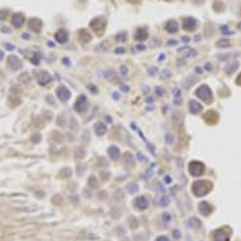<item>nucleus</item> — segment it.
<instances>
[{
	"label": "nucleus",
	"instance_id": "38",
	"mask_svg": "<svg viewBox=\"0 0 241 241\" xmlns=\"http://www.w3.org/2000/svg\"><path fill=\"white\" fill-rule=\"evenodd\" d=\"M121 88H123V91H129V87L126 86V85H121Z\"/></svg>",
	"mask_w": 241,
	"mask_h": 241
},
{
	"label": "nucleus",
	"instance_id": "33",
	"mask_svg": "<svg viewBox=\"0 0 241 241\" xmlns=\"http://www.w3.org/2000/svg\"><path fill=\"white\" fill-rule=\"evenodd\" d=\"M136 157H138V159L140 160V162H145V160H147V158H145L141 153H138V155H136Z\"/></svg>",
	"mask_w": 241,
	"mask_h": 241
},
{
	"label": "nucleus",
	"instance_id": "40",
	"mask_svg": "<svg viewBox=\"0 0 241 241\" xmlns=\"http://www.w3.org/2000/svg\"><path fill=\"white\" fill-rule=\"evenodd\" d=\"M115 52H116V53H124V48H118V49L115 50Z\"/></svg>",
	"mask_w": 241,
	"mask_h": 241
},
{
	"label": "nucleus",
	"instance_id": "30",
	"mask_svg": "<svg viewBox=\"0 0 241 241\" xmlns=\"http://www.w3.org/2000/svg\"><path fill=\"white\" fill-rule=\"evenodd\" d=\"M69 174H71V170H69L68 168H65L63 170H61L59 176H61V177H67V176H69Z\"/></svg>",
	"mask_w": 241,
	"mask_h": 241
},
{
	"label": "nucleus",
	"instance_id": "7",
	"mask_svg": "<svg viewBox=\"0 0 241 241\" xmlns=\"http://www.w3.org/2000/svg\"><path fill=\"white\" fill-rule=\"evenodd\" d=\"M50 81H52V77H50V75L48 73V72L42 71V72L38 73V82H39V85L43 86V85H47Z\"/></svg>",
	"mask_w": 241,
	"mask_h": 241
},
{
	"label": "nucleus",
	"instance_id": "5",
	"mask_svg": "<svg viewBox=\"0 0 241 241\" xmlns=\"http://www.w3.org/2000/svg\"><path fill=\"white\" fill-rule=\"evenodd\" d=\"M148 205H149V202L147 201V198H145L144 196H139L138 198L134 199V207L138 208V210H140V211L147 210Z\"/></svg>",
	"mask_w": 241,
	"mask_h": 241
},
{
	"label": "nucleus",
	"instance_id": "1",
	"mask_svg": "<svg viewBox=\"0 0 241 241\" xmlns=\"http://www.w3.org/2000/svg\"><path fill=\"white\" fill-rule=\"evenodd\" d=\"M211 183L206 182V180H196L192 186V191L197 197L205 196L206 193H208V191L211 189Z\"/></svg>",
	"mask_w": 241,
	"mask_h": 241
},
{
	"label": "nucleus",
	"instance_id": "46",
	"mask_svg": "<svg viewBox=\"0 0 241 241\" xmlns=\"http://www.w3.org/2000/svg\"><path fill=\"white\" fill-rule=\"evenodd\" d=\"M3 57H4V55H3V52H1V50H0V61H1V59H3Z\"/></svg>",
	"mask_w": 241,
	"mask_h": 241
},
{
	"label": "nucleus",
	"instance_id": "31",
	"mask_svg": "<svg viewBox=\"0 0 241 241\" xmlns=\"http://www.w3.org/2000/svg\"><path fill=\"white\" fill-rule=\"evenodd\" d=\"M120 72H121L123 76H126V75H128V67H126V66H121V68H120Z\"/></svg>",
	"mask_w": 241,
	"mask_h": 241
},
{
	"label": "nucleus",
	"instance_id": "35",
	"mask_svg": "<svg viewBox=\"0 0 241 241\" xmlns=\"http://www.w3.org/2000/svg\"><path fill=\"white\" fill-rule=\"evenodd\" d=\"M157 241H169V239H168L167 236H159L157 239Z\"/></svg>",
	"mask_w": 241,
	"mask_h": 241
},
{
	"label": "nucleus",
	"instance_id": "13",
	"mask_svg": "<svg viewBox=\"0 0 241 241\" xmlns=\"http://www.w3.org/2000/svg\"><path fill=\"white\" fill-rule=\"evenodd\" d=\"M196 25H197V23H196V20L193 18H187L184 23H183V27H184L186 30H193L196 28Z\"/></svg>",
	"mask_w": 241,
	"mask_h": 241
},
{
	"label": "nucleus",
	"instance_id": "39",
	"mask_svg": "<svg viewBox=\"0 0 241 241\" xmlns=\"http://www.w3.org/2000/svg\"><path fill=\"white\" fill-rule=\"evenodd\" d=\"M88 87H90V88H92V91H94L95 94H97V90H96V87H95V86H91V85H88Z\"/></svg>",
	"mask_w": 241,
	"mask_h": 241
},
{
	"label": "nucleus",
	"instance_id": "24",
	"mask_svg": "<svg viewBox=\"0 0 241 241\" xmlns=\"http://www.w3.org/2000/svg\"><path fill=\"white\" fill-rule=\"evenodd\" d=\"M230 46H231V42L227 40V39H222V40H218L217 42V47H222V48H225V47H230Z\"/></svg>",
	"mask_w": 241,
	"mask_h": 241
},
{
	"label": "nucleus",
	"instance_id": "47",
	"mask_svg": "<svg viewBox=\"0 0 241 241\" xmlns=\"http://www.w3.org/2000/svg\"><path fill=\"white\" fill-rule=\"evenodd\" d=\"M147 101H148V102H153V99H150V97H149V99H147Z\"/></svg>",
	"mask_w": 241,
	"mask_h": 241
},
{
	"label": "nucleus",
	"instance_id": "25",
	"mask_svg": "<svg viewBox=\"0 0 241 241\" xmlns=\"http://www.w3.org/2000/svg\"><path fill=\"white\" fill-rule=\"evenodd\" d=\"M88 184L91 187H94V188H96L97 186H99V183L96 182V178L95 177H90V179H88Z\"/></svg>",
	"mask_w": 241,
	"mask_h": 241
},
{
	"label": "nucleus",
	"instance_id": "2",
	"mask_svg": "<svg viewBox=\"0 0 241 241\" xmlns=\"http://www.w3.org/2000/svg\"><path fill=\"white\" fill-rule=\"evenodd\" d=\"M188 169H189V173H191V176H193V177H199L202 173L205 172V166L201 163V162L193 160V162H191V163H189Z\"/></svg>",
	"mask_w": 241,
	"mask_h": 241
},
{
	"label": "nucleus",
	"instance_id": "32",
	"mask_svg": "<svg viewBox=\"0 0 241 241\" xmlns=\"http://www.w3.org/2000/svg\"><path fill=\"white\" fill-rule=\"evenodd\" d=\"M155 92H157V96H163V94H164V91H163V88H160V87H157L155 88Z\"/></svg>",
	"mask_w": 241,
	"mask_h": 241
},
{
	"label": "nucleus",
	"instance_id": "45",
	"mask_svg": "<svg viewBox=\"0 0 241 241\" xmlns=\"http://www.w3.org/2000/svg\"><path fill=\"white\" fill-rule=\"evenodd\" d=\"M164 57H166L164 55H160V56H159V61H163V59H164Z\"/></svg>",
	"mask_w": 241,
	"mask_h": 241
},
{
	"label": "nucleus",
	"instance_id": "19",
	"mask_svg": "<svg viewBox=\"0 0 241 241\" xmlns=\"http://www.w3.org/2000/svg\"><path fill=\"white\" fill-rule=\"evenodd\" d=\"M166 29L168 32H170V33H176L177 30H178V24H177V22H169V23L167 24V27H166Z\"/></svg>",
	"mask_w": 241,
	"mask_h": 241
},
{
	"label": "nucleus",
	"instance_id": "4",
	"mask_svg": "<svg viewBox=\"0 0 241 241\" xmlns=\"http://www.w3.org/2000/svg\"><path fill=\"white\" fill-rule=\"evenodd\" d=\"M87 106H88V104H87L86 96H85V95L78 96V99H77V101H76V104H75V110H76V111L85 112L87 110Z\"/></svg>",
	"mask_w": 241,
	"mask_h": 241
},
{
	"label": "nucleus",
	"instance_id": "22",
	"mask_svg": "<svg viewBox=\"0 0 241 241\" xmlns=\"http://www.w3.org/2000/svg\"><path fill=\"white\" fill-rule=\"evenodd\" d=\"M126 189H128L130 193H136L139 191V186L136 184V183H129V184L126 186Z\"/></svg>",
	"mask_w": 241,
	"mask_h": 241
},
{
	"label": "nucleus",
	"instance_id": "9",
	"mask_svg": "<svg viewBox=\"0 0 241 241\" xmlns=\"http://www.w3.org/2000/svg\"><path fill=\"white\" fill-rule=\"evenodd\" d=\"M213 240L215 241H229V235L225 234L222 230H216L213 234Z\"/></svg>",
	"mask_w": 241,
	"mask_h": 241
},
{
	"label": "nucleus",
	"instance_id": "11",
	"mask_svg": "<svg viewBox=\"0 0 241 241\" xmlns=\"http://www.w3.org/2000/svg\"><path fill=\"white\" fill-rule=\"evenodd\" d=\"M107 153H109L110 158L114 159V160L119 159V157H120V150H119V148L116 147V145H111V147L109 148V150H107Z\"/></svg>",
	"mask_w": 241,
	"mask_h": 241
},
{
	"label": "nucleus",
	"instance_id": "36",
	"mask_svg": "<svg viewBox=\"0 0 241 241\" xmlns=\"http://www.w3.org/2000/svg\"><path fill=\"white\" fill-rule=\"evenodd\" d=\"M5 47H6V48H8L9 50H13V49H14V46H10V44H5Z\"/></svg>",
	"mask_w": 241,
	"mask_h": 241
},
{
	"label": "nucleus",
	"instance_id": "16",
	"mask_svg": "<svg viewBox=\"0 0 241 241\" xmlns=\"http://www.w3.org/2000/svg\"><path fill=\"white\" fill-rule=\"evenodd\" d=\"M56 39L58 40L59 43H65V42H67V39H68V33L66 30H63L61 29L58 32V33L56 34Z\"/></svg>",
	"mask_w": 241,
	"mask_h": 241
},
{
	"label": "nucleus",
	"instance_id": "23",
	"mask_svg": "<svg viewBox=\"0 0 241 241\" xmlns=\"http://www.w3.org/2000/svg\"><path fill=\"white\" fill-rule=\"evenodd\" d=\"M147 37H148V33H147V32H145L144 29H143V30H139L138 33H136V36H135V38H136L138 40H145V39H147Z\"/></svg>",
	"mask_w": 241,
	"mask_h": 241
},
{
	"label": "nucleus",
	"instance_id": "42",
	"mask_svg": "<svg viewBox=\"0 0 241 241\" xmlns=\"http://www.w3.org/2000/svg\"><path fill=\"white\" fill-rule=\"evenodd\" d=\"M206 68H208V71H211V69H212V66L210 65V63H207V65H206Z\"/></svg>",
	"mask_w": 241,
	"mask_h": 241
},
{
	"label": "nucleus",
	"instance_id": "34",
	"mask_svg": "<svg viewBox=\"0 0 241 241\" xmlns=\"http://www.w3.org/2000/svg\"><path fill=\"white\" fill-rule=\"evenodd\" d=\"M148 73L150 75V76H155V75H157V69H155V68H150L148 71Z\"/></svg>",
	"mask_w": 241,
	"mask_h": 241
},
{
	"label": "nucleus",
	"instance_id": "20",
	"mask_svg": "<svg viewBox=\"0 0 241 241\" xmlns=\"http://www.w3.org/2000/svg\"><path fill=\"white\" fill-rule=\"evenodd\" d=\"M187 225H188V227H192V229H197V227L201 226V222L198 221V218L192 217V218H189V220H188Z\"/></svg>",
	"mask_w": 241,
	"mask_h": 241
},
{
	"label": "nucleus",
	"instance_id": "14",
	"mask_svg": "<svg viewBox=\"0 0 241 241\" xmlns=\"http://www.w3.org/2000/svg\"><path fill=\"white\" fill-rule=\"evenodd\" d=\"M189 110H191V112H193V114H197L202 110V105L199 102H197V101L191 100L189 101Z\"/></svg>",
	"mask_w": 241,
	"mask_h": 241
},
{
	"label": "nucleus",
	"instance_id": "48",
	"mask_svg": "<svg viewBox=\"0 0 241 241\" xmlns=\"http://www.w3.org/2000/svg\"><path fill=\"white\" fill-rule=\"evenodd\" d=\"M237 27H239V28H241V23H240V24H239V25H237Z\"/></svg>",
	"mask_w": 241,
	"mask_h": 241
},
{
	"label": "nucleus",
	"instance_id": "15",
	"mask_svg": "<svg viewBox=\"0 0 241 241\" xmlns=\"http://www.w3.org/2000/svg\"><path fill=\"white\" fill-rule=\"evenodd\" d=\"M106 130H107V128L104 123H97L96 125H95V133H96V135H99V136L105 134Z\"/></svg>",
	"mask_w": 241,
	"mask_h": 241
},
{
	"label": "nucleus",
	"instance_id": "29",
	"mask_svg": "<svg viewBox=\"0 0 241 241\" xmlns=\"http://www.w3.org/2000/svg\"><path fill=\"white\" fill-rule=\"evenodd\" d=\"M166 141H167V144H172V143L174 141V136L170 134V133L166 135Z\"/></svg>",
	"mask_w": 241,
	"mask_h": 241
},
{
	"label": "nucleus",
	"instance_id": "28",
	"mask_svg": "<svg viewBox=\"0 0 241 241\" xmlns=\"http://www.w3.org/2000/svg\"><path fill=\"white\" fill-rule=\"evenodd\" d=\"M169 76H172V72L169 69H163L162 71V78H168Z\"/></svg>",
	"mask_w": 241,
	"mask_h": 241
},
{
	"label": "nucleus",
	"instance_id": "18",
	"mask_svg": "<svg viewBox=\"0 0 241 241\" xmlns=\"http://www.w3.org/2000/svg\"><path fill=\"white\" fill-rule=\"evenodd\" d=\"M237 67H239V62L234 61V62H231L230 65H227L226 67H225V71H226V73L230 75V73H232V72H235Z\"/></svg>",
	"mask_w": 241,
	"mask_h": 241
},
{
	"label": "nucleus",
	"instance_id": "26",
	"mask_svg": "<svg viewBox=\"0 0 241 241\" xmlns=\"http://www.w3.org/2000/svg\"><path fill=\"white\" fill-rule=\"evenodd\" d=\"M159 205H160V206H163V207H164V206H167V205H169V198H168L167 196H164V197H162V198H160V202H159Z\"/></svg>",
	"mask_w": 241,
	"mask_h": 241
},
{
	"label": "nucleus",
	"instance_id": "6",
	"mask_svg": "<svg viewBox=\"0 0 241 241\" xmlns=\"http://www.w3.org/2000/svg\"><path fill=\"white\" fill-rule=\"evenodd\" d=\"M57 96H58L59 100L67 101L69 97H71V92H69V90H67L65 86H59L57 88Z\"/></svg>",
	"mask_w": 241,
	"mask_h": 241
},
{
	"label": "nucleus",
	"instance_id": "10",
	"mask_svg": "<svg viewBox=\"0 0 241 241\" xmlns=\"http://www.w3.org/2000/svg\"><path fill=\"white\" fill-rule=\"evenodd\" d=\"M212 211V207H211V205L208 203V202H206V201H202L201 203H199V212H201L202 215H205V216H207L208 213Z\"/></svg>",
	"mask_w": 241,
	"mask_h": 241
},
{
	"label": "nucleus",
	"instance_id": "17",
	"mask_svg": "<svg viewBox=\"0 0 241 241\" xmlns=\"http://www.w3.org/2000/svg\"><path fill=\"white\" fill-rule=\"evenodd\" d=\"M40 27H42V23H40V20H38V19H32V20L29 22V28L32 30L39 32Z\"/></svg>",
	"mask_w": 241,
	"mask_h": 241
},
{
	"label": "nucleus",
	"instance_id": "41",
	"mask_svg": "<svg viewBox=\"0 0 241 241\" xmlns=\"http://www.w3.org/2000/svg\"><path fill=\"white\" fill-rule=\"evenodd\" d=\"M174 237H179V232H178V230H174Z\"/></svg>",
	"mask_w": 241,
	"mask_h": 241
},
{
	"label": "nucleus",
	"instance_id": "37",
	"mask_svg": "<svg viewBox=\"0 0 241 241\" xmlns=\"http://www.w3.org/2000/svg\"><path fill=\"white\" fill-rule=\"evenodd\" d=\"M164 182H166V183H170V182H172V180H170V177L167 176L166 178H164Z\"/></svg>",
	"mask_w": 241,
	"mask_h": 241
},
{
	"label": "nucleus",
	"instance_id": "27",
	"mask_svg": "<svg viewBox=\"0 0 241 241\" xmlns=\"http://www.w3.org/2000/svg\"><path fill=\"white\" fill-rule=\"evenodd\" d=\"M114 76H115V73H114V71H105V73H104V77L106 78V80H110V78H112Z\"/></svg>",
	"mask_w": 241,
	"mask_h": 241
},
{
	"label": "nucleus",
	"instance_id": "8",
	"mask_svg": "<svg viewBox=\"0 0 241 241\" xmlns=\"http://www.w3.org/2000/svg\"><path fill=\"white\" fill-rule=\"evenodd\" d=\"M9 66L11 67V69H14V71H18V69L22 67V62H20V59H19L18 57L10 56V57H9Z\"/></svg>",
	"mask_w": 241,
	"mask_h": 241
},
{
	"label": "nucleus",
	"instance_id": "21",
	"mask_svg": "<svg viewBox=\"0 0 241 241\" xmlns=\"http://www.w3.org/2000/svg\"><path fill=\"white\" fill-rule=\"evenodd\" d=\"M179 53H182V56H186V57H192V56H196V52L192 50L191 48L188 47H184V48H180L179 49Z\"/></svg>",
	"mask_w": 241,
	"mask_h": 241
},
{
	"label": "nucleus",
	"instance_id": "3",
	"mask_svg": "<svg viewBox=\"0 0 241 241\" xmlns=\"http://www.w3.org/2000/svg\"><path fill=\"white\" fill-rule=\"evenodd\" d=\"M196 95L199 97V99L205 100L206 102H211L212 100V92L210 90V87L207 85H202V86L198 87V90L196 91Z\"/></svg>",
	"mask_w": 241,
	"mask_h": 241
},
{
	"label": "nucleus",
	"instance_id": "44",
	"mask_svg": "<svg viewBox=\"0 0 241 241\" xmlns=\"http://www.w3.org/2000/svg\"><path fill=\"white\" fill-rule=\"evenodd\" d=\"M196 72H197V73H201V72H202V69L199 68V67H197V68H196Z\"/></svg>",
	"mask_w": 241,
	"mask_h": 241
},
{
	"label": "nucleus",
	"instance_id": "43",
	"mask_svg": "<svg viewBox=\"0 0 241 241\" xmlns=\"http://www.w3.org/2000/svg\"><path fill=\"white\" fill-rule=\"evenodd\" d=\"M136 48H138V50H143V49H144V46H138Z\"/></svg>",
	"mask_w": 241,
	"mask_h": 241
},
{
	"label": "nucleus",
	"instance_id": "12",
	"mask_svg": "<svg viewBox=\"0 0 241 241\" xmlns=\"http://www.w3.org/2000/svg\"><path fill=\"white\" fill-rule=\"evenodd\" d=\"M24 22V17L22 14H14L13 15V19H11V23L14 25L15 28H19L22 27V24H23Z\"/></svg>",
	"mask_w": 241,
	"mask_h": 241
}]
</instances>
